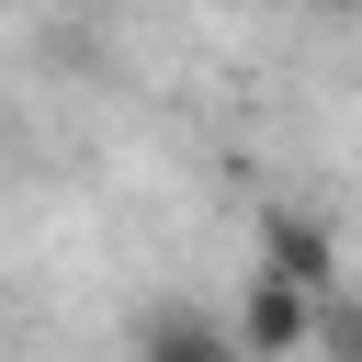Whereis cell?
<instances>
[{"label": "cell", "mask_w": 362, "mask_h": 362, "mask_svg": "<svg viewBox=\"0 0 362 362\" xmlns=\"http://www.w3.org/2000/svg\"><path fill=\"white\" fill-rule=\"evenodd\" d=\"M260 272H283L294 294H339V238L317 226V215H260Z\"/></svg>", "instance_id": "cell-2"}, {"label": "cell", "mask_w": 362, "mask_h": 362, "mask_svg": "<svg viewBox=\"0 0 362 362\" xmlns=\"http://www.w3.org/2000/svg\"><path fill=\"white\" fill-rule=\"evenodd\" d=\"M136 362H238V328L204 305H147L136 317Z\"/></svg>", "instance_id": "cell-3"}, {"label": "cell", "mask_w": 362, "mask_h": 362, "mask_svg": "<svg viewBox=\"0 0 362 362\" xmlns=\"http://www.w3.org/2000/svg\"><path fill=\"white\" fill-rule=\"evenodd\" d=\"M226 328H238V362H305L317 351V294H294L283 272H249Z\"/></svg>", "instance_id": "cell-1"}, {"label": "cell", "mask_w": 362, "mask_h": 362, "mask_svg": "<svg viewBox=\"0 0 362 362\" xmlns=\"http://www.w3.org/2000/svg\"><path fill=\"white\" fill-rule=\"evenodd\" d=\"M317 351H328V362H362V305H351V294L317 305Z\"/></svg>", "instance_id": "cell-4"}]
</instances>
